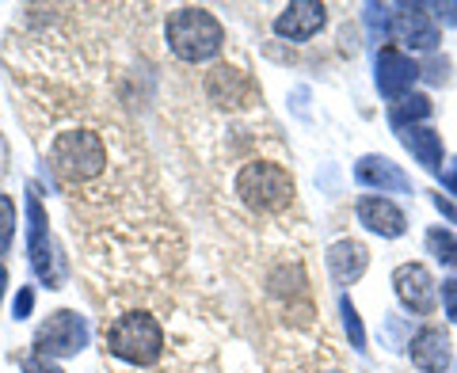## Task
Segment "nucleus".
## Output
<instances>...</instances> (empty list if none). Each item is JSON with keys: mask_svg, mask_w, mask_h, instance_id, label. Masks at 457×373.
Masks as SVG:
<instances>
[{"mask_svg": "<svg viewBox=\"0 0 457 373\" xmlns=\"http://www.w3.org/2000/svg\"><path fill=\"white\" fill-rule=\"evenodd\" d=\"M46 161L54 168L57 183L69 186V191L77 195V191H88V186H96L99 179L107 176L111 153H107L104 134L77 126V130H62V134L50 137Z\"/></svg>", "mask_w": 457, "mask_h": 373, "instance_id": "f257e3e1", "label": "nucleus"}, {"mask_svg": "<svg viewBox=\"0 0 457 373\" xmlns=\"http://www.w3.org/2000/svg\"><path fill=\"white\" fill-rule=\"evenodd\" d=\"M164 38H168V50L176 54L183 65H206L225 46V27L218 23L213 12L195 8V4H183V8H171L168 12Z\"/></svg>", "mask_w": 457, "mask_h": 373, "instance_id": "f03ea898", "label": "nucleus"}, {"mask_svg": "<svg viewBox=\"0 0 457 373\" xmlns=\"http://www.w3.org/2000/svg\"><path fill=\"white\" fill-rule=\"evenodd\" d=\"M233 191L240 198V206H248L252 213L275 218L294 206V176L275 161H248L245 168L233 176Z\"/></svg>", "mask_w": 457, "mask_h": 373, "instance_id": "7ed1b4c3", "label": "nucleus"}, {"mask_svg": "<svg viewBox=\"0 0 457 373\" xmlns=\"http://www.w3.org/2000/svg\"><path fill=\"white\" fill-rule=\"evenodd\" d=\"M104 339H107V351L130 366H153V362H161V354H164L161 320H156L153 312H141V309L114 317L107 324Z\"/></svg>", "mask_w": 457, "mask_h": 373, "instance_id": "20e7f679", "label": "nucleus"}, {"mask_svg": "<svg viewBox=\"0 0 457 373\" xmlns=\"http://www.w3.org/2000/svg\"><path fill=\"white\" fill-rule=\"evenodd\" d=\"M27 252H31V267H35V275L46 282V290H62L65 267L54 248L50 218H46V206H42L35 183H27Z\"/></svg>", "mask_w": 457, "mask_h": 373, "instance_id": "39448f33", "label": "nucleus"}, {"mask_svg": "<svg viewBox=\"0 0 457 373\" xmlns=\"http://www.w3.org/2000/svg\"><path fill=\"white\" fill-rule=\"evenodd\" d=\"M88 347V320L77 309H57L46 317V324L35 332V354L46 358H73Z\"/></svg>", "mask_w": 457, "mask_h": 373, "instance_id": "423d86ee", "label": "nucleus"}, {"mask_svg": "<svg viewBox=\"0 0 457 373\" xmlns=\"http://www.w3.org/2000/svg\"><path fill=\"white\" fill-rule=\"evenodd\" d=\"M393 286H396V297L400 305L416 317H431L435 305H438V286L431 278V270L423 263H400L393 270Z\"/></svg>", "mask_w": 457, "mask_h": 373, "instance_id": "0eeeda50", "label": "nucleus"}, {"mask_svg": "<svg viewBox=\"0 0 457 373\" xmlns=\"http://www.w3.org/2000/svg\"><path fill=\"white\" fill-rule=\"evenodd\" d=\"M328 23V8L320 0H294L275 16V35L290 42H309L312 35H320Z\"/></svg>", "mask_w": 457, "mask_h": 373, "instance_id": "6e6552de", "label": "nucleus"}, {"mask_svg": "<svg viewBox=\"0 0 457 373\" xmlns=\"http://www.w3.org/2000/svg\"><path fill=\"white\" fill-rule=\"evenodd\" d=\"M203 88H206L210 104L237 107V104H245V99L255 92V84H252L248 73H240V69H233V65H213L206 73V80H203Z\"/></svg>", "mask_w": 457, "mask_h": 373, "instance_id": "1a4fd4ad", "label": "nucleus"}, {"mask_svg": "<svg viewBox=\"0 0 457 373\" xmlns=\"http://www.w3.org/2000/svg\"><path fill=\"white\" fill-rule=\"evenodd\" d=\"M416 77H420V65L411 62L408 54H400L393 46H385L378 54V88H381V95H389V99L404 95L411 84H416Z\"/></svg>", "mask_w": 457, "mask_h": 373, "instance_id": "9d476101", "label": "nucleus"}, {"mask_svg": "<svg viewBox=\"0 0 457 373\" xmlns=\"http://www.w3.org/2000/svg\"><path fill=\"white\" fill-rule=\"evenodd\" d=\"M354 213H359V221L370 228V233H381V236H404V210H400L396 203H389L385 195H362L359 206H354Z\"/></svg>", "mask_w": 457, "mask_h": 373, "instance_id": "9b49d317", "label": "nucleus"}, {"mask_svg": "<svg viewBox=\"0 0 457 373\" xmlns=\"http://www.w3.org/2000/svg\"><path fill=\"white\" fill-rule=\"evenodd\" d=\"M408 358L411 366L423 373H446L450 369V339L438 327H420L408 343Z\"/></svg>", "mask_w": 457, "mask_h": 373, "instance_id": "f8f14e48", "label": "nucleus"}, {"mask_svg": "<svg viewBox=\"0 0 457 373\" xmlns=\"http://www.w3.org/2000/svg\"><path fill=\"white\" fill-rule=\"evenodd\" d=\"M393 38L408 50H435L438 46V27L423 8H404L393 16Z\"/></svg>", "mask_w": 457, "mask_h": 373, "instance_id": "ddd939ff", "label": "nucleus"}, {"mask_svg": "<svg viewBox=\"0 0 457 373\" xmlns=\"http://www.w3.org/2000/svg\"><path fill=\"white\" fill-rule=\"evenodd\" d=\"M366 263H370V252L359 240H336L332 248H328V270H332V278L339 286L359 282L366 275Z\"/></svg>", "mask_w": 457, "mask_h": 373, "instance_id": "4468645a", "label": "nucleus"}, {"mask_svg": "<svg viewBox=\"0 0 457 373\" xmlns=\"http://www.w3.org/2000/svg\"><path fill=\"white\" fill-rule=\"evenodd\" d=\"M354 176H359V183L366 186H381L385 191H408V179L400 176V168L393 161H385V156H362L359 168H354Z\"/></svg>", "mask_w": 457, "mask_h": 373, "instance_id": "2eb2a0df", "label": "nucleus"}, {"mask_svg": "<svg viewBox=\"0 0 457 373\" xmlns=\"http://www.w3.org/2000/svg\"><path fill=\"white\" fill-rule=\"evenodd\" d=\"M404 149L416 156L427 171H438V164H442V137L435 130H416V126H408L404 130Z\"/></svg>", "mask_w": 457, "mask_h": 373, "instance_id": "dca6fc26", "label": "nucleus"}, {"mask_svg": "<svg viewBox=\"0 0 457 373\" xmlns=\"http://www.w3.org/2000/svg\"><path fill=\"white\" fill-rule=\"evenodd\" d=\"M431 114V99L427 95H404L400 104L393 107V126H400L404 130L408 122H416V119H427Z\"/></svg>", "mask_w": 457, "mask_h": 373, "instance_id": "f3484780", "label": "nucleus"}, {"mask_svg": "<svg viewBox=\"0 0 457 373\" xmlns=\"http://www.w3.org/2000/svg\"><path fill=\"white\" fill-rule=\"evenodd\" d=\"M427 248H431L446 267H457V236L446 233V228H431V233H427Z\"/></svg>", "mask_w": 457, "mask_h": 373, "instance_id": "a211bd4d", "label": "nucleus"}, {"mask_svg": "<svg viewBox=\"0 0 457 373\" xmlns=\"http://www.w3.org/2000/svg\"><path fill=\"white\" fill-rule=\"evenodd\" d=\"M12 240H16V203L0 195V255H8Z\"/></svg>", "mask_w": 457, "mask_h": 373, "instance_id": "6ab92c4d", "label": "nucleus"}, {"mask_svg": "<svg viewBox=\"0 0 457 373\" xmlns=\"http://www.w3.org/2000/svg\"><path fill=\"white\" fill-rule=\"evenodd\" d=\"M343 324H347V336H351V347H366V336H362V320H359V312H354V305L347 297H343Z\"/></svg>", "mask_w": 457, "mask_h": 373, "instance_id": "aec40b11", "label": "nucleus"}, {"mask_svg": "<svg viewBox=\"0 0 457 373\" xmlns=\"http://www.w3.org/2000/svg\"><path fill=\"white\" fill-rule=\"evenodd\" d=\"M31 309H35V286H20L16 301H12V317L27 320V317H31Z\"/></svg>", "mask_w": 457, "mask_h": 373, "instance_id": "412c9836", "label": "nucleus"}, {"mask_svg": "<svg viewBox=\"0 0 457 373\" xmlns=\"http://www.w3.org/2000/svg\"><path fill=\"white\" fill-rule=\"evenodd\" d=\"M23 373H62V369H57V362H54V358H46V354H23Z\"/></svg>", "mask_w": 457, "mask_h": 373, "instance_id": "4be33fe9", "label": "nucleus"}, {"mask_svg": "<svg viewBox=\"0 0 457 373\" xmlns=\"http://www.w3.org/2000/svg\"><path fill=\"white\" fill-rule=\"evenodd\" d=\"M442 305H446V317L457 320V278L442 282Z\"/></svg>", "mask_w": 457, "mask_h": 373, "instance_id": "5701e85b", "label": "nucleus"}, {"mask_svg": "<svg viewBox=\"0 0 457 373\" xmlns=\"http://www.w3.org/2000/svg\"><path fill=\"white\" fill-rule=\"evenodd\" d=\"M8 156H12L8 153V141H4V134H0V179L8 176Z\"/></svg>", "mask_w": 457, "mask_h": 373, "instance_id": "b1692460", "label": "nucleus"}, {"mask_svg": "<svg viewBox=\"0 0 457 373\" xmlns=\"http://www.w3.org/2000/svg\"><path fill=\"white\" fill-rule=\"evenodd\" d=\"M4 290H8V270H4V263H0V297H4Z\"/></svg>", "mask_w": 457, "mask_h": 373, "instance_id": "393cba45", "label": "nucleus"}, {"mask_svg": "<svg viewBox=\"0 0 457 373\" xmlns=\"http://www.w3.org/2000/svg\"><path fill=\"white\" fill-rule=\"evenodd\" d=\"M446 186H453V191H457V168H453V176H446Z\"/></svg>", "mask_w": 457, "mask_h": 373, "instance_id": "a878e982", "label": "nucleus"}, {"mask_svg": "<svg viewBox=\"0 0 457 373\" xmlns=\"http://www.w3.org/2000/svg\"><path fill=\"white\" fill-rule=\"evenodd\" d=\"M332 373H339V369H332Z\"/></svg>", "mask_w": 457, "mask_h": 373, "instance_id": "bb28decb", "label": "nucleus"}]
</instances>
